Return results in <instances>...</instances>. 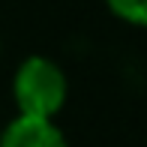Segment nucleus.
Segmentation results:
<instances>
[{
    "instance_id": "obj_1",
    "label": "nucleus",
    "mask_w": 147,
    "mask_h": 147,
    "mask_svg": "<svg viewBox=\"0 0 147 147\" xmlns=\"http://www.w3.org/2000/svg\"><path fill=\"white\" fill-rule=\"evenodd\" d=\"M12 96H15L18 114L54 120V114H60V108L66 105L69 81H66L63 69H60L51 57L30 54V57H24L21 63H18V69H15Z\"/></svg>"
},
{
    "instance_id": "obj_2",
    "label": "nucleus",
    "mask_w": 147,
    "mask_h": 147,
    "mask_svg": "<svg viewBox=\"0 0 147 147\" xmlns=\"http://www.w3.org/2000/svg\"><path fill=\"white\" fill-rule=\"evenodd\" d=\"M0 147H69V141L54 120L18 114L6 129H0Z\"/></svg>"
},
{
    "instance_id": "obj_3",
    "label": "nucleus",
    "mask_w": 147,
    "mask_h": 147,
    "mask_svg": "<svg viewBox=\"0 0 147 147\" xmlns=\"http://www.w3.org/2000/svg\"><path fill=\"white\" fill-rule=\"evenodd\" d=\"M111 15L132 27H147V0H105Z\"/></svg>"
}]
</instances>
